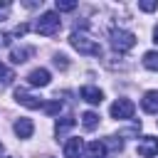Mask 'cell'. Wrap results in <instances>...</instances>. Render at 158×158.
<instances>
[{
  "label": "cell",
  "instance_id": "cell-1",
  "mask_svg": "<svg viewBox=\"0 0 158 158\" xmlns=\"http://www.w3.org/2000/svg\"><path fill=\"white\" fill-rule=\"evenodd\" d=\"M69 44L79 52V54H86V57H101V44L81 27V30H74L69 35Z\"/></svg>",
  "mask_w": 158,
  "mask_h": 158
},
{
  "label": "cell",
  "instance_id": "cell-2",
  "mask_svg": "<svg viewBox=\"0 0 158 158\" xmlns=\"http://www.w3.org/2000/svg\"><path fill=\"white\" fill-rule=\"evenodd\" d=\"M59 27H62L59 12H44V15H40V20L35 22V30H37L40 35H44V37L57 35V32H59Z\"/></svg>",
  "mask_w": 158,
  "mask_h": 158
},
{
  "label": "cell",
  "instance_id": "cell-3",
  "mask_svg": "<svg viewBox=\"0 0 158 158\" xmlns=\"http://www.w3.org/2000/svg\"><path fill=\"white\" fill-rule=\"evenodd\" d=\"M136 44V35L128 30H111V47L116 52H128Z\"/></svg>",
  "mask_w": 158,
  "mask_h": 158
},
{
  "label": "cell",
  "instance_id": "cell-4",
  "mask_svg": "<svg viewBox=\"0 0 158 158\" xmlns=\"http://www.w3.org/2000/svg\"><path fill=\"white\" fill-rule=\"evenodd\" d=\"M133 111H136V106H133V101H131V99H116V101L111 104V109H109V114H111L114 118H121V121L131 118V116H133Z\"/></svg>",
  "mask_w": 158,
  "mask_h": 158
},
{
  "label": "cell",
  "instance_id": "cell-5",
  "mask_svg": "<svg viewBox=\"0 0 158 158\" xmlns=\"http://www.w3.org/2000/svg\"><path fill=\"white\" fill-rule=\"evenodd\" d=\"M15 101L17 104H22L25 109H42L44 106V101L42 99H37V96H32L27 89H22V86H17L15 89Z\"/></svg>",
  "mask_w": 158,
  "mask_h": 158
},
{
  "label": "cell",
  "instance_id": "cell-6",
  "mask_svg": "<svg viewBox=\"0 0 158 158\" xmlns=\"http://www.w3.org/2000/svg\"><path fill=\"white\" fill-rule=\"evenodd\" d=\"M138 156L141 158H153L158 156V136H146L138 143Z\"/></svg>",
  "mask_w": 158,
  "mask_h": 158
},
{
  "label": "cell",
  "instance_id": "cell-7",
  "mask_svg": "<svg viewBox=\"0 0 158 158\" xmlns=\"http://www.w3.org/2000/svg\"><path fill=\"white\" fill-rule=\"evenodd\" d=\"M84 141L81 138H69L64 143V158H84Z\"/></svg>",
  "mask_w": 158,
  "mask_h": 158
},
{
  "label": "cell",
  "instance_id": "cell-8",
  "mask_svg": "<svg viewBox=\"0 0 158 158\" xmlns=\"http://www.w3.org/2000/svg\"><path fill=\"white\" fill-rule=\"evenodd\" d=\"M79 96L86 101V104H101L104 101V91L101 89H96V86H91V84H86V86H81V91H79Z\"/></svg>",
  "mask_w": 158,
  "mask_h": 158
},
{
  "label": "cell",
  "instance_id": "cell-9",
  "mask_svg": "<svg viewBox=\"0 0 158 158\" xmlns=\"http://www.w3.org/2000/svg\"><path fill=\"white\" fill-rule=\"evenodd\" d=\"M49 72L44 69V67H40V69H32L30 74H27V81H30V86H47L49 84Z\"/></svg>",
  "mask_w": 158,
  "mask_h": 158
},
{
  "label": "cell",
  "instance_id": "cell-10",
  "mask_svg": "<svg viewBox=\"0 0 158 158\" xmlns=\"http://www.w3.org/2000/svg\"><path fill=\"white\" fill-rule=\"evenodd\" d=\"M84 158H106V141H91V143H86Z\"/></svg>",
  "mask_w": 158,
  "mask_h": 158
},
{
  "label": "cell",
  "instance_id": "cell-11",
  "mask_svg": "<svg viewBox=\"0 0 158 158\" xmlns=\"http://www.w3.org/2000/svg\"><path fill=\"white\" fill-rule=\"evenodd\" d=\"M141 109L146 114H158V91H146L141 99Z\"/></svg>",
  "mask_w": 158,
  "mask_h": 158
},
{
  "label": "cell",
  "instance_id": "cell-12",
  "mask_svg": "<svg viewBox=\"0 0 158 158\" xmlns=\"http://www.w3.org/2000/svg\"><path fill=\"white\" fill-rule=\"evenodd\" d=\"M12 128H15V133H17L20 138H30V136H32V131H35V126H32V121H30V118H17Z\"/></svg>",
  "mask_w": 158,
  "mask_h": 158
},
{
  "label": "cell",
  "instance_id": "cell-13",
  "mask_svg": "<svg viewBox=\"0 0 158 158\" xmlns=\"http://www.w3.org/2000/svg\"><path fill=\"white\" fill-rule=\"evenodd\" d=\"M27 57H32V47H17L10 52V62L12 64H25Z\"/></svg>",
  "mask_w": 158,
  "mask_h": 158
},
{
  "label": "cell",
  "instance_id": "cell-14",
  "mask_svg": "<svg viewBox=\"0 0 158 158\" xmlns=\"http://www.w3.org/2000/svg\"><path fill=\"white\" fill-rule=\"evenodd\" d=\"M12 79H15L12 69H10L7 64H2V62H0V91H2V89H7V86L12 84Z\"/></svg>",
  "mask_w": 158,
  "mask_h": 158
},
{
  "label": "cell",
  "instance_id": "cell-15",
  "mask_svg": "<svg viewBox=\"0 0 158 158\" xmlns=\"http://www.w3.org/2000/svg\"><path fill=\"white\" fill-rule=\"evenodd\" d=\"M81 126H84L86 131H94V128L99 126V114H94V111H84V114H81Z\"/></svg>",
  "mask_w": 158,
  "mask_h": 158
},
{
  "label": "cell",
  "instance_id": "cell-16",
  "mask_svg": "<svg viewBox=\"0 0 158 158\" xmlns=\"http://www.w3.org/2000/svg\"><path fill=\"white\" fill-rule=\"evenodd\" d=\"M143 67L151 69V72H158V52L156 49H151V52L143 54Z\"/></svg>",
  "mask_w": 158,
  "mask_h": 158
},
{
  "label": "cell",
  "instance_id": "cell-17",
  "mask_svg": "<svg viewBox=\"0 0 158 158\" xmlns=\"http://www.w3.org/2000/svg\"><path fill=\"white\" fill-rule=\"evenodd\" d=\"M72 126H74V116H64L62 121H57V126H54V133H57V136H64V133H67Z\"/></svg>",
  "mask_w": 158,
  "mask_h": 158
},
{
  "label": "cell",
  "instance_id": "cell-18",
  "mask_svg": "<svg viewBox=\"0 0 158 158\" xmlns=\"http://www.w3.org/2000/svg\"><path fill=\"white\" fill-rule=\"evenodd\" d=\"M42 109H44V111H47L49 116H57V114L62 111V101H59V99H54V101H47V104H44Z\"/></svg>",
  "mask_w": 158,
  "mask_h": 158
},
{
  "label": "cell",
  "instance_id": "cell-19",
  "mask_svg": "<svg viewBox=\"0 0 158 158\" xmlns=\"http://www.w3.org/2000/svg\"><path fill=\"white\" fill-rule=\"evenodd\" d=\"M77 7L74 0H57V12H72Z\"/></svg>",
  "mask_w": 158,
  "mask_h": 158
},
{
  "label": "cell",
  "instance_id": "cell-20",
  "mask_svg": "<svg viewBox=\"0 0 158 158\" xmlns=\"http://www.w3.org/2000/svg\"><path fill=\"white\" fill-rule=\"evenodd\" d=\"M138 7H141L143 12H153V10H158V2H156V0H141Z\"/></svg>",
  "mask_w": 158,
  "mask_h": 158
},
{
  "label": "cell",
  "instance_id": "cell-21",
  "mask_svg": "<svg viewBox=\"0 0 158 158\" xmlns=\"http://www.w3.org/2000/svg\"><path fill=\"white\" fill-rule=\"evenodd\" d=\"M54 64H57L59 69H67V67H69V62H67L64 54H54Z\"/></svg>",
  "mask_w": 158,
  "mask_h": 158
},
{
  "label": "cell",
  "instance_id": "cell-22",
  "mask_svg": "<svg viewBox=\"0 0 158 158\" xmlns=\"http://www.w3.org/2000/svg\"><path fill=\"white\" fill-rule=\"evenodd\" d=\"M10 15V2H0V20H7Z\"/></svg>",
  "mask_w": 158,
  "mask_h": 158
},
{
  "label": "cell",
  "instance_id": "cell-23",
  "mask_svg": "<svg viewBox=\"0 0 158 158\" xmlns=\"http://www.w3.org/2000/svg\"><path fill=\"white\" fill-rule=\"evenodd\" d=\"M7 44H10V35L0 32V49H2V47H7Z\"/></svg>",
  "mask_w": 158,
  "mask_h": 158
},
{
  "label": "cell",
  "instance_id": "cell-24",
  "mask_svg": "<svg viewBox=\"0 0 158 158\" xmlns=\"http://www.w3.org/2000/svg\"><path fill=\"white\" fill-rule=\"evenodd\" d=\"M27 30H30L27 25H17V27H15V35H17V37H22V35H25Z\"/></svg>",
  "mask_w": 158,
  "mask_h": 158
},
{
  "label": "cell",
  "instance_id": "cell-25",
  "mask_svg": "<svg viewBox=\"0 0 158 158\" xmlns=\"http://www.w3.org/2000/svg\"><path fill=\"white\" fill-rule=\"evenodd\" d=\"M153 42H156V44H158V27H156V30H153Z\"/></svg>",
  "mask_w": 158,
  "mask_h": 158
},
{
  "label": "cell",
  "instance_id": "cell-26",
  "mask_svg": "<svg viewBox=\"0 0 158 158\" xmlns=\"http://www.w3.org/2000/svg\"><path fill=\"white\" fill-rule=\"evenodd\" d=\"M0 153H2V143H0Z\"/></svg>",
  "mask_w": 158,
  "mask_h": 158
},
{
  "label": "cell",
  "instance_id": "cell-27",
  "mask_svg": "<svg viewBox=\"0 0 158 158\" xmlns=\"http://www.w3.org/2000/svg\"><path fill=\"white\" fill-rule=\"evenodd\" d=\"M106 158H109V156H106Z\"/></svg>",
  "mask_w": 158,
  "mask_h": 158
}]
</instances>
